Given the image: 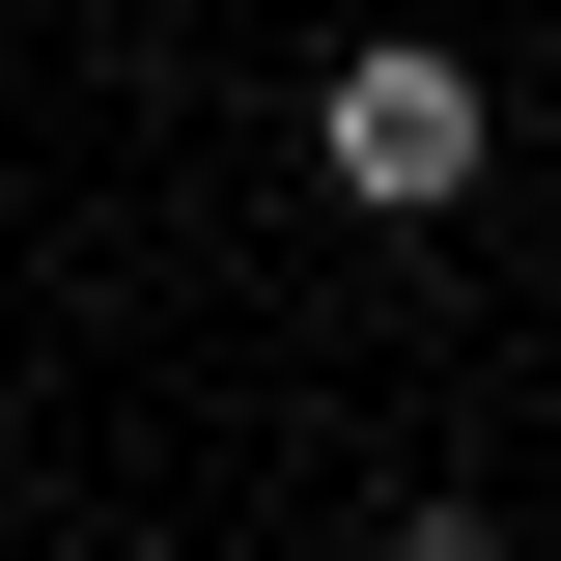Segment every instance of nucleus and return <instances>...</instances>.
Here are the masks:
<instances>
[{"mask_svg":"<svg viewBox=\"0 0 561 561\" xmlns=\"http://www.w3.org/2000/svg\"><path fill=\"white\" fill-rule=\"evenodd\" d=\"M478 169H505V113H478L449 28H365V57L309 84V197H337V225H449Z\"/></svg>","mask_w":561,"mask_h":561,"instance_id":"nucleus-1","label":"nucleus"},{"mask_svg":"<svg viewBox=\"0 0 561 561\" xmlns=\"http://www.w3.org/2000/svg\"><path fill=\"white\" fill-rule=\"evenodd\" d=\"M393 561H505V505H393Z\"/></svg>","mask_w":561,"mask_h":561,"instance_id":"nucleus-2","label":"nucleus"}]
</instances>
